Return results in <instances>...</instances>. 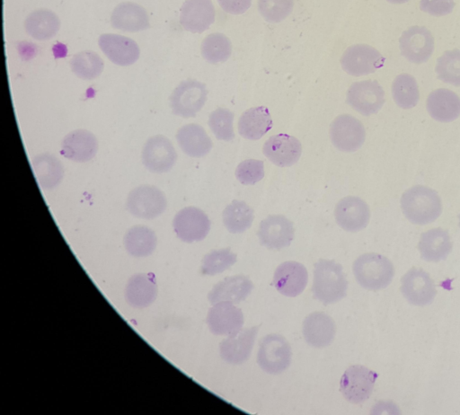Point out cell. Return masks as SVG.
Instances as JSON below:
<instances>
[{
    "label": "cell",
    "instance_id": "cell-1",
    "mask_svg": "<svg viewBox=\"0 0 460 415\" xmlns=\"http://www.w3.org/2000/svg\"><path fill=\"white\" fill-rule=\"evenodd\" d=\"M401 208L410 222L420 225L434 222L442 212L438 194L423 185H415L405 190L401 197Z\"/></svg>",
    "mask_w": 460,
    "mask_h": 415
},
{
    "label": "cell",
    "instance_id": "cell-2",
    "mask_svg": "<svg viewBox=\"0 0 460 415\" xmlns=\"http://www.w3.org/2000/svg\"><path fill=\"white\" fill-rule=\"evenodd\" d=\"M348 281L342 266L332 260L320 259L314 263L312 291L314 298L330 305L347 295Z\"/></svg>",
    "mask_w": 460,
    "mask_h": 415
},
{
    "label": "cell",
    "instance_id": "cell-3",
    "mask_svg": "<svg viewBox=\"0 0 460 415\" xmlns=\"http://www.w3.org/2000/svg\"><path fill=\"white\" fill-rule=\"evenodd\" d=\"M357 282L365 289L377 291L387 287L394 276L391 260L376 252L364 253L353 262Z\"/></svg>",
    "mask_w": 460,
    "mask_h": 415
},
{
    "label": "cell",
    "instance_id": "cell-4",
    "mask_svg": "<svg viewBox=\"0 0 460 415\" xmlns=\"http://www.w3.org/2000/svg\"><path fill=\"white\" fill-rule=\"evenodd\" d=\"M126 206L136 217L154 219L162 215L167 200L164 193L156 186L143 184L134 188L128 195Z\"/></svg>",
    "mask_w": 460,
    "mask_h": 415
},
{
    "label": "cell",
    "instance_id": "cell-5",
    "mask_svg": "<svg viewBox=\"0 0 460 415\" xmlns=\"http://www.w3.org/2000/svg\"><path fill=\"white\" fill-rule=\"evenodd\" d=\"M291 348L281 335L271 333L261 339L257 354V363L268 374L278 375L291 363Z\"/></svg>",
    "mask_w": 460,
    "mask_h": 415
},
{
    "label": "cell",
    "instance_id": "cell-6",
    "mask_svg": "<svg viewBox=\"0 0 460 415\" xmlns=\"http://www.w3.org/2000/svg\"><path fill=\"white\" fill-rule=\"evenodd\" d=\"M208 90L204 84L187 79L181 81L170 96V107L173 114L183 118L194 117L204 106Z\"/></svg>",
    "mask_w": 460,
    "mask_h": 415
},
{
    "label": "cell",
    "instance_id": "cell-7",
    "mask_svg": "<svg viewBox=\"0 0 460 415\" xmlns=\"http://www.w3.org/2000/svg\"><path fill=\"white\" fill-rule=\"evenodd\" d=\"M376 378L377 374L364 366H350L341 378L340 390L349 402L361 403L370 397Z\"/></svg>",
    "mask_w": 460,
    "mask_h": 415
},
{
    "label": "cell",
    "instance_id": "cell-8",
    "mask_svg": "<svg viewBox=\"0 0 460 415\" xmlns=\"http://www.w3.org/2000/svg\"><path fill=\"white\" fill-rule=\"evenodd\" d=\"M141 159L148 171L163 173L173 167L177 160V153L168 137L164 135H155L149 137L144 144Z\"/></svg>",
    "mask_w": 460,
    "mask_h": 415
},
{
    "label": "cell",
    "instance_id": "cell-9",
    "mask_svg": "<svg viewBox=\"0 0 460 415\" xmlns=\"http://www.w3.org/2000/svg\"><path fill=\"white\" fill-rule=\"evenodd\" d=\"M385 57L375 48L366 44L349 47L341 58L343 70L353 76H361L376 72L383 66Z\"/></svg>",
    "mask_w": 460,
    "mask_h": 415
},
{
    "label": "cell",
    "instance_id": "cell-10",
    "mask_svg": "<svg viewBox=\"0 0 460 415\" xmlns=\"http://www.w3.org/2000/svg\"><path fill=\"white\" fill-rule=\"evenodd\" d=\"M210 225L206 213L196 207H186L181 209L172 220L177 237L189 243L205 239L209 233Z\"/></svg>",
    "mask_w": 460,
    "mask_h": 415
},
{
    "label": "cell",
    "instance_id": "cell-11",
    "mask_svg": "<svg viewBox=\"0 0 460 415\" xmlns=\"http://www.w3.org/2000/svg\"><path fill=\"white\" fill-rule=\"evenodd\" d=\"M347 102L364 116L375 114L385 103V92L376 80L353 83L347 92Z\"/></svg>",
    "mask_w": 460,
    "mask_h": 415
},
{
    "label": "cell",
    "instance_id": "cell-12",
    "mask_svg": "<svg viewBox=\"0 0 460 415\" xmlns=\"http://www.w3.org/2000/svg\"><path fill=\"white\" fill-rule=\"evenodd\" d=\"M330 137L334 146L344 152L361 147L366 138L363 124L349 114L338 116L330 126Z\"/></svg>",
    "mask_w": 460,
    "mask_h": 415
},
{
    "label": "cell",
    "instance_id": "cell-13",
    "mask_svg": "<svg viewBox=\"0 0 460 415\" xmlns=\"http://www.w3.org/2000/svg\"><path fill=\"white\" fill-rule=\"evenodd\" d=\"M401 292L411 305L424 306L433 302L437 289L429 273L411 268L401 278Z\"/></svg>",
    "mask_w": 460,
    "mask_h": 415
},
{
    "label": "cell",
    "instance_id": "cell-14",
    "mask_svg": "<svg viewBox=\"0 0 460 415\" xmlns=\"http://www.w3.org/2000/svg\"><path fill=\"white\" fill-rule=\"evenodd\" d=\"M402 55L410 62L421 64L429 60L434 50V38L423 26H411L399 39Z\"/></svg>",
    "mask_w": 460,
    "mask_h": 415
},
{
    "label": "cell",
    "instance_id": "cell-15",
    "mask_svg": "<svg viewBox=\"0 0 460 415\" xmlns=\"http://www.w3.org/2000/svg\"><path fill=\"white\" fill-rule=\"evenodd\" d=\"M294 234L293 223L282 215H270L264 218L257 232L261 244L271 250L289 246Z\"/></svg>",
    "mask_w": 460,
    "mask_h": 415
},
{
    "label": "cell",
    "instance_id": "cell-16",
    "mask_svg": "<svg viewBox=\"0 0 460 415\" xmlns=\"http://www.w3.org/2000/svg\"><path fill=\"white\" fill-rule=\"evenodd\" d=\"M98 45L103 54L113 64L121 66L134 64L140 55V49L137 42L119 34H102L98 39Z\"/></svg>",
    "mask_w": 460,
    "mask_h": 415
},
{
    "label": "cell",
    "instance_id": "cell-17",
    "mask_svg": "<svg viewBox=\"0 0 460 415\" xmlns=\"http://www.w3.org/2000/svg\"><path fill=\"white\" fill-rule=\"evenodd\" d=\"M337 224L347 232H358L364 229L370 219L367 204L358 197L349 196L341 199L335 208Z\"/></svg>",
    "mask_w": 460,
    "mask_h": 415
},
{
    "label": "cell",
    "instance_id": "cell-18",
    "mask_svg": "<svg viewBox=\"0 0 460 415\" xmlns=\"http://www.w3.org/2000/svg\"><path fill=\"white\" fill-rule=\"evenodd\" d=\"M243 322L242 310L230 302L215 304L207 316L208 329L215 335L234 334L242 329Z\"/></svg>",
    "mask_w": 460,
    "mask_h": 415
},
{
    "label": "cell",
    "instance_id": "cell-19",
    "mask_svg": "<svg viewBox=\"0 0 460 415\" xmlns=\"http://www.w3.org/2000/svg\"><path fill=\"white\" fill-rule=\"evenodd\" d=\"M259 327L241 329L238 332L229 335L219 344L222 359L232 365H240L247 361L251 356Z\"/></svg>",
    "mask_w": 460,
    "mask_h": 415
},
{
    "label": "cell",
    "instance_id": "cell-20",
    "mask_svg": "<svg viewBox=\"0 0 460 415\" xmlns=\"http://www.w3.org/2000/svg\"><path fill=\"white\" fill-rule=\"evenodd\" d=\"M308 281L306 268L297 261H284L275 269L273 284L283 296L295 297L305 288Z\"/></svg>",
    "mask_w": 460,
    "mask_h": 415
},
{
    "label": "cell",
    "instance_id": "cell-21",
    "mask_svg": "<svg viewBox=\"0 0 460 415\" xmlns=\"http://www.w3.org/2000/svg\"><path fill=\"white\" fill-rule=\"evenodd\" d=\"M97 151V137L86 129L73 130L61 142L60 154L73 162H88L95 156Z\"/></svg>",
    "mask_w": 460,
    "mask_h": 415
},
{
    "label": "cell",
    "instance_id": "cell-22",
    "mask_svg": "<svg viewBox=\"0 0 460 415\" xmlns=\"http://www.w3.org/2000/svg\"><path fill=\"white\" fill-rule=\"evenodd\" d=\"M215 7L211 0H186L180 13V23L185 31L201 33L215 22Z\"/></svg>",
    "mask_w": 460,
    "mask_h": 415
},
{
    "label": "cell",
    "instance_id": "cell-23",
    "mask_svg": "<svg viewBox=\"0 0 460 415\" xmlns=\"http://www.w3.org/2000/svg\"><path fill=\"white\" fill-rule=\"evenodd\" d=\"M301 153L300 141L288 134L271 136L263 145V154L278 166H290L296 163Z\"/></svg>",
    "mask_w": 460,
    "mask_h": 415
},
{
    "label": "cell",
    "instance_id": "cell-24",
    "mask_svg": "<svg viewBox=\"0 0 460 415\" xmlns=\"http://www.w3.org/2000/svg\"><path fill=\"white\" fill-rule=\"evenodd\" d=\"M302 332L308 345L324 348L334 340L336 326L333 319L325 313L313 312L305 318Z\"/></svg>",
    "mask_w": 460,
    "mask_h": 415
},
{
    "label": "cell",
    "instance_id": "cell-25",
    "mask_svg": "<svg viewBox=\"0 0 460 415\" xmlns=\"http://www.w3.org/2000/svg\"><path fill=\"white\" fill-rule=\"evenodd\" d=\"M253 289L252 280L245 275L226 277L217 282L208 295L210 304L230 302L238 304L244 300Z\"/></svg>",
    "mask_w": 460,
    "mask_h": 415
},
{
    "label": "cell",
    "instance_id": "cell-26",
    "mask_svg": "<svg viewBox=\"0 0 460 415\" xmlns=\"http://www.w3.org/2000/svg\"><path fill=\"white\" fill-rule=\"evenodd\" d=\"M111 24L114 29L127 32L141 31L150 26L146 9L133 2L119 4L111 13Z\"/></svg>",
    "mask_w": 460,
    "mask_h": 415
},
{
    "label": "cell",
    "instance_id": "cell-27",
    "mask_svg": "<svg viewBox=\"0 0 460 415\" xmlns=\"http://www.w3.org/2000/svg\"><path fill=\"white\" fill-rule=\"evenodd\" d=\"M452 248L448 232L440 227L422 233L418 244L420 258L429 262H438L447 259Z\"/></svg>",
    "mask_w": 460,
    "mask_h": 415
},
{
    "label": "cell",
    "instance_id": "cell-28",
    "mask_svg": "<svg viewBox=\"0 0 460 415\" xmlns=\"http://www.w3.org/2000/svg\"><path fill=\"white\" fill-rule=\"evenodd\" d=\"M427 110L435 120L451 122L460 116V97L448 89H437L428 96Z\"/></svg>",
    "mask_w": 460,
    "mask_h": 415
},
{
    "label": "cell",
    "instance_id": "cell-29",
    "mask_svg": "<svg viewBox=\"0 0 460 415\" xmlns=\"http://www.w3.org/2000/svg\"><path fill=\"white\" fill-rule=\"evenodd\" d=\"M157 286L153 275L139 273L132 276L125 287L127 303L135 308H145L154 303Z\"/></svg>",
    "mask_w": 460,
    "mask_h": 415
},
{
    "label": "cell",
    "instance_id": "cell-30",
    "mask_svg": "<svg viewBox=\"0 0 460 415\" xmlns=\"http://www.w3.org/2000/svg\"><path fill=\"white\" fill-rule=\"evenodd\" d=\"M181 149L190 157H202L212 148V141L199 124L190 123L181 127L176 133Z\"/></svg>",
    "mask_w": 460,
    "mask_h": 415
},
{
    "label": "cell",
    "instance_id": "cell-31",
    "mask_svg": "<svg viewBox=\"0 0 460 415\" xmlns=\"http://www.w3.org/2000/svg\"><path fill=\"white\" fill-rule=\"evenodd\" d=\"M31 168L39 185L44 190L56 188L64 177L62 163L49 153L34 156L31 160Z\"/></svg>",
    "mask_w": 460,
    "mask_h": 415
},
{
    "label": "cell",
    "instance_id": "cell-32",
    "mask_svg": "<svg viewBox=\"0 0 460 415\" xmlns=\"http://www.w3.org/2000/svg\"><path fill=\"white\" fill-rule=\"evenodd\" d=\"M272 128L270 110L265 106L250 108L239 119L238 131L244 138L257 140Z\"/></svg>",
    "mask_w": 460,
    "mask_h": 415
},
{
    "label": "cell",
    "instance_id": "cell-33",
    "mask_svg": "<svg viewBox=\"0 0 460 415\" xmlns=\"http://www.w3.org/2000/svg\"><path fill=\"white\" fill-rule=\"evenodd\" d=\"M24 28L33 39L47 40L58 33L60 28V20L54 12L41 8L33 11L26 17Z\"/></svg>",
    "mask_w": 460,
    "mask_h": 415
},
{
    "label": "cell",
    "instance_id": "cell-34",
    "mask_svg": "<svg viewBox=\"0 0 460 415\" xmlns=\"http://www.w3.org/2000/svg\"><path fill=\"white\" fill-rule=\"evenodd\" d=\"M123 243L128 254L140 258L154 252L157 238L151 228L146 225H135L127 231Z\"/></svg>",
    "mask_w": 460,
    "mask_h": 415
},
{
    "label": "cell",
    "instance_id": "cell-35",
    "mask_svg": "<svg viewBox=\"0 0 460 415\" xmlns=\"http://www.w3.org/2000/svg\"><path fill=\"white\" fill-rule=\"evenodd\" d=\"M253 210L244 201L234 200L223 211V223L232 234H240L251 227Z\"/></svg>",
    "mask_w": 460,
    "mask_h": 415
},
{
    "label": "cell",
    "instance_id": "cell-36",
    "mask_svg": "<svg viewBox=\"0 0 460 415\" xmlns=\"http://www.w3.org/2000/svg\"><path fill=\"white\" fill-rule=\"evenodd\" d=\"M72 72L84 80L97 78L103 71L102 58L94 51L84 50L75 54L69 61Z\"/></svg>",
    "mask_w": 460,
    "mask_h": 415
},
{
    "label": "cell",
    "instance_id": "cell-37",
    "mask_svg": "<svg viewBox=\"0 0 460 415\" xmlns=\"http://www.w3.org/2000/svg\"><path fill=\"white\" fill-rule=\"evenodd\" d=\"M392 94L395 103L402 109L416 106L420 93L415 78L409 74L397 75L392 84Z\"/></svg>",
    "mask_w": 460,
    "mask_h": 415
},
{
    "label": "cell",
    "instance_id": "cell-38",
    "mask_svg": "<svg viewBox=\"0 0 460 415\" xmlns=\"http://www.w3.org/2000/svg\"><path fill=\"white\" fill-rule=\"evenodd\" d=\"M202 57L209 63L226 61L232 53L230 40L223 33L215 32L208 35L200 47Z\"/></svg>",
    "mask_w": 460,
    "mask_h": 415
},
{
    "label": "cell",
    "instance_id": "cell-39",
    "mask_svg": "<svg viewBox=\"0 0 460 415\" xmlns=\"http://www.w3.org/2000/svg\"><path fill=\"white\" fill-rule=\"evenodd\" d=\"M438 78L444 83L460 86V50H447L437 60Z\"/></svg>",
    "mask_w": 460,
    "mask_h": 415
},
{
    "label": "cell",
    "instance_id": "cell-40",
    "mask_svg": "<svg viewBox=\"0 0 460 415\" xmlns=\"http://www.w3.org/2000/svg\"><path fill=\"white\" fill-rule=\"evenodd\" d=\"M237 260V255L230 248L213 250L207 253L201 262V273L215 276L228 269Z\"/></svg>",
    "mask_w": 460,
    "mask_h": 415
},
{
    "label": "cell",
    "instance_id": "cell-41",
    "mask_svg": "<svg viewBox=\"0 0 460 415\" xmlns=\"http://www.w3.org/2000/svg\"><path fill=\"white\" fill-rule=\"evenodd\" d=\"M234 113L226 108H217L208 118V126L219 140L230 141L234 137L233 128Z\"/></svg>",
    "mask_w": 460,
    "mask_h": 415
},
{
    "label": "cell",
    "instance_id": "cell-42",
    "mask_svg": "<svg viewBox=\"0 0 460 415\" xmlns=\"http://www.w3.org/2000/svg\"><path fill=\"white\" fill-rule=\"evenodd\" d=\"M294 0H258V9L269 22L276 23L286 19L292 12Z\"/></svg>",
    "mask_w": 460,
    "mask_h": 415
},
{
    "label": "cell",
    "instance_id": "cell-43",
    "mask_svg": "<svg viewBox=\"0 0 460 415\" xmlns=\"http://www.w3.org/2000/svg\"><path fill=\"white\" fill-rule=\"evenodd\" d=\"M235 177L243 185L255 184L264 177L263 162L255 159L241 162L236 167Z\"/></svg>",
    "mask_w": 460,
    "mask_h": 415
},
{
    "label": "cell",
    "instance_id": "cell-44",
    "mask_svg": "<svg viewBox=\"0 0 460 415\" xmlns=\"http://www.w3.org/2000/svg\"><path fill=\"white\" fill-rule=\"evenodd\" d=\"M455 6L454 0H420V10L433 16L450 13Z\"/></svg>",
    "mask_w": 460,
    "mask_h": 415
},
{
    "label": "cell",
    "instance_id": "cell-45",
    "mask_svg": "<svg viewBox=\"0 0 460 415\" xmlns=\"http://www.w3.org/2000/svg\"><path fill=\"white\" fill-rule=\"evenodd\" d=\"M217 2L225 12L231 14L243 13L252 4V0H217Z\"/></svg>",
    "mask_w": 460,
    "mask_h": 415
},
{
    "label": "cell",
    "instance_id": "cell-46",
    "mask_svg": "<svg viewBox=\"0 0 460 415\" xmlns=\"http://www.w3.org/2000/svg\"><path fill=\"white\" fill-rule=\"evenodd\" d=\"M388 1L389 3H392V4H403L405 2H408L409 0H386Z\"/></svg>",
    "mask_w": 460,
    "mask_h": 415
},
{
    "label": "cell",
    "instance_id": "cell-47",
    "mask_svg": "<svg viewBox=\"0 0 460 415\" xmlns=\"http://www.w3.org/2000/svg\"><path fill=\"white\" fill-rule=\"evenodd\" d=\"M458 218H459V226H460V215L458 216Z\"/></svg>",
    "mask_w": 460,
    "mask_h": 415
}]
</instances>
